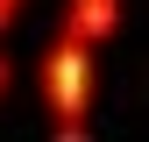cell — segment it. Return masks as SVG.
<instances>
[{"mask_svg":"<svg viewBox=\"0 0 149 142\" xmlns=\"http://www.w3.org/2000/svg\"><path fill=\"white\" fill-rule=\"evenodd\" d=\"M92 78H100L92 43L57 29L43 43V57H36V93H43V114H50V135L57 142H85L92 135Z\"/></svg>","mask_w":149,"mask_h":142,"instance_id":"6da1fadb","label":"cell"},{"mask_svg":"<svg viewBox=\"0 0 149 142\" xmlns=\"http://www.w3.org/2000/svg\"><path fill=\"white\" fill-rule=\"evenodd\" d=\"M57 29H71V36H85V43L100 50V43H114V36H121V0H64Z\"/></svg>","mask_w":149,"mask_h":142,"instance_id":"7a4b0ae2","label":"cell"},{"mask_svg":"<svg viewBox=\"0 0 149 142\" xmlns=\"http://www.w3.org/2000/svg\"><path fill=\"white\" fill-rule=\"evenodd\" d=\"M22 14H29V0H0V43H7V29L22 22Z\"/></svg>","mask_w":149,"mask_h":142,"instance_id":"3957f363","label":"cell"},{"mask_svg":"<svg viewBox=\"0 0 149 142\" xmlns=\"http://www.w3.org/2000/svg\"><path fill=\"white\" fill-rule=\"evenodd\" d=\"M7 93H14V57L0 50V100H7Z\"/></svg>","mask_w":149,"mask_h":142,"instance_id":"277c9868","label":"cell"}]
</instances>
